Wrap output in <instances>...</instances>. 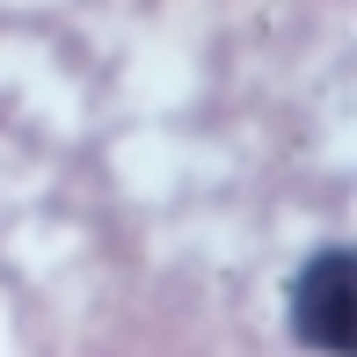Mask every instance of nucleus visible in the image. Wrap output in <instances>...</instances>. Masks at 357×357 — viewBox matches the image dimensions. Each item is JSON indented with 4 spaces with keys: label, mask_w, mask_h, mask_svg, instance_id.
<instances>
[{
    "label": "nucleus",
    "mask_w": 357,
    "mask_h": 357,
    "mask_svg": "<svg viewBox=\"0 0 357 357\" xmlns=\"http://www.w3.org/2000/svg\"><path fill=\"white\" fill-rule=\"evenodd\" d=\"M291 335L328 357L357 350V291H350V248H321L291 284Z\"/></svg>",
    "instance_id": "1"
}]
</instances>
